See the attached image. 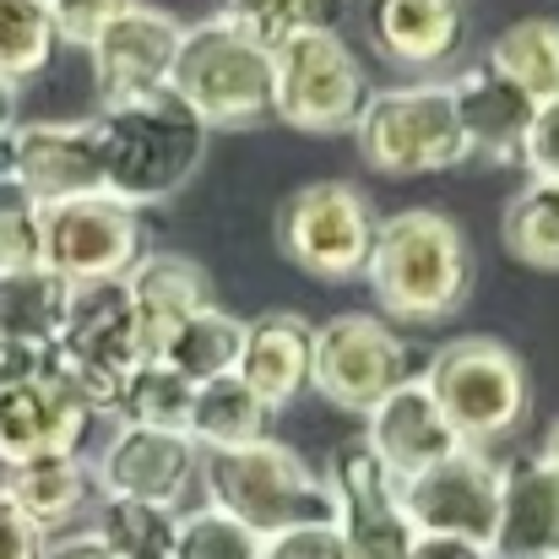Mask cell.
Listing matches in <instances>:
<instances>
[{
    "mask_svg": "<svg viewBox=\"0 0 559 559\" xmlns=\"http://www.w3.org/2000/svg\"><path fill=\"white\" fill-rule=\"evenodd\" d=\"M239 354H245V321L212 305V310L190 316L186 326L164 343L158 359L175 374H186L190 385H206V380H223V374L239 370Z\"/></svg>",
    "mask_w": 559,
    "mask_h": 559,
    "instance_id": "cell-26",
    "label": "cell"
},
{
    "mask_svg": "<svg viewBox=\"0 0 559 559\" xmlns=\"http://www.w3.org/2000/svg\"><path fill=\"white\" fill-rule=\"evenodd\" d=\"M16 186L38 206L104 195V158L93 120H27L16 126Z\"/></svg>",
    "mask_w": 559,
    "mask_h": 559,
    "instance_id": "cell-16",
    "label": "cell"
},
{
    "mask_svg": "<svg viewBox=\"0 0 559 559\" xmlns=\"http://www.w3.org/2000/svg\"><path fill=\"white\" fill-rule=\"evenodd\" d=\"M370 76L343 33H299L272 49V115L294 131H354L370 104Z\"/></svg>",
    "mask_w": 559,
    "mask_h": 559,
    "instance_id": "cell-7",
    "label": "cell"
},
{
    "mask_svg": "<svg viewBox=\"0 0 559 559\" xmlns=\"http://www.w3.org/2000/svg\"><path fill=\"white\" fill-rule=\"evenodd\" d=\"M180 33H186V22H175L158 5L120 11L87 49L93 82H98V109L169 87V71H175V55H180Z\"/></svg>",
    "mask_w": 559,
    "mask_h": 559,
    "instance_id": "cell-14",
    "label": "cell"
},
{
    "mask_svg": "<svg viewBox=\"0 0 559 559\" xmlns=\"http://www.w3.org/2000/svg\"><path fill=\"white\" fill-rule=\"evenodd\" d=\"M11 180H16V126L0 131V186H11Z\"/></svg>",
    "mask_w": 559,
    "mask_h": 559,
    "instance_id": "cell-42",
    "label": "cell"
},
{
    "mask_svg": "<svg viewBox=\"0 0 559 559\" xmlns=\"http://www.w3.org/2000/svg\"><path fill=\"white\" fill-rule=\"evenodd\" d=\"M190 484H201V445L190 435L115 424V435L93 456V489L104 500H142V506L180 511Z\"/></svg>",
    "mask_w": 559,
    "mask_h": 559,
    "instance_id": "cell-13",
    "label": "cell"
},
{
    "mask_svg": "<svg viewBox=\"0 0 559 559\" xmlns=\"http://www.w3.org/2000/svg\"><path fill=\"white\" fill-rule=\"evenodd\" d=\"M38 359H44V354H27V348H16V343H5V337H0V385H5V380L33 374L38 370Z\"/></svg>",
    "mask_w": 559,
    "mask_h": 559,
    "instance_id": "cell-41",
    "label": "cell"
},
{
    "mask_svg": "<svg viewBox=\"0 0 559 559\" xmlns=\"http://www.w3.org/2000/svg\"><path fill=\"white\" fill-rule=\"evenodd\" d=\"M136 0H49V16H55V38L60 44H76V49H93V38L120 16L131 11Z\"/></svg>",
    "mask_w": 559,
    "mask_h": 559,
    "instance_id": "cell-35",
    "label": "cell"
},
{
    "mask_svg": "<svg viewBox=\"0 0 559 559\" xmlns=\"http://www.w3.org/2000/svg\"><path fill=\"white\" fill-rule=\"evenodd\" d=\"M11 126H16V87L0 82V131H11Z\"/></svg>",
    "mask_w": 559,
    "mask_h": 559,
    "instance_id": "cell-43",
    "label": "cell"
},
{
    "mask_svg": "<svg viewBox=\"0 0 559 559\" xmlns=\"http://www.w3.org/2000/svg\"><path fill=\"white\" fill-rule=\"evenodd\" d=\"M190 407H195V385L186 374H175L164 359H142L126 374L120 391V424L136 429H164V435H190Z\"/></svg>",
    "mask_w": 559,
    "mask_h": 559,
    "instance_id": "cell-28",
    "label": "cell"
},
{
    "mask_svg": "<svg viewBox=\"0 0 559 559\" xmlns=\"http://www.w3.org/2000/svg\"><path fill=\"white\" fill-rule=\"evenodd\" d=\"M66 310H71V283L55 277L49 266L0 272V337L5 343L27 354H49L66 332Z\"/></svg>",
    "mask_w": 559,
    "mask_h": 559,
    "instance_id": "cell-24",
    "label": "cell"
},
{
    "mask_svg": "<svg viewBox=\"0 0 559 559\" xmlns=\"http://www.w3.org/2000/svg\"><path fill=\"white\" fill-rule=\"evenodd\" d=\"M0 559H44V533L11 506L5 489H0Z\"/></svg>",
    "mask_w": 559,
    "mask_h": 559,
    "instance_id": "cell-38",
    "label": "cell"
},
{
    "mask_svg": "<svg viewBox=\"0 0 559 559\" xmlns=\"http://www.w3.org/2000/svg\"><path fill=\"white\" fill-rule=\"evenodd\" d=\"M55 16L49 0H0V82H27L55 60Z\"/></svg>",
    "mask_w": 559,
    "mask_h": 559,
    "instance_id": "cell-32",
    "label": "cell"
},
{
    "mask_svg": "<svg viewBox=\"0 0 559 559\" xmlns=\"http://www.w3.org/2000/svg\"><path fill=\"white\" fill-rule=\"evenodd\" d=\"M365 445L380 456V467H385L396 484H407V478H418L424 467H435V462H445L451 451H462L456 429L445 424V413L435 407V396H429V385H424L418 374L365 413Z\"/></svg>",
    "mask_w": 559,
    "mask_h": 559,
    "instance_id": "cell-17",
    "label": "cell"
},
{
    "mask_svg": "<svg viewBox=\"0 0 559 559\" xmlns=\"http://www.w3.org/2000/svg\"><path fill=\"white\" fill-rule=\"evenodd\" d=\"M365 283L391 321H407V326L451 321L473 283L467 239L440 206H402L380 217L374 228Z\"/></svg>",
    "mask_w": 559,
    "mask_h": 559,
    "instance_id": "cell-1",
    "label": "cell"
},
{
    "mask_svg": "<svg viewBox=\"0 0 559 559\" xmlns=\"http://www.w3.org/2000/svg\"><path fill=\"white\" fill-rule=\"evenodd\" d=\"M266 429H272V407H266L239 374H223V380L195 385L190 440H195L201 451H239V445L272 440Z\"/></svg>",
    "mask_w": 559,
    "mask_h": 559,
    "instance_id": "cell-25",
    "label": "cell"
},
{
    "mask_svg": "<svg viewBox=\"0 0 559 559\" xmlns=\"http://www.w3.org/2000/svg\"><path fill=\"white\" fill-rule=\"evenodd\" d=\"M11 506L44 533H66V522L87 506L93 495V462H82V451H49V456H33L22 467H5V484Z\"/></svg>",
    "mask_w": 559,
    "mask_h": 559,
    "instance_id": "cell-23",
    "label": "cell"
},
{
    "mask_svg": "<svg viewBox=\"0 0 559 559\" xmlns=\"http://www.w3.org/2000/svg\"><path fill=\"white\" fill-rule=\"evenodd\" d=\"M93 413L44 370L0 385V467H22L49 451H82Z\"/></svg>",
    "mask_w": 559,
    "mask_h": 559,
    "instance_id": "cell-15",
    "label": "cell"
},
{
    "mask_svg": "<svg viewBox=\"0 0 559 559\" xmlns=\"http://www.w3.org/2000/svg\"><path fill=\"white\" fill-rule=\"evenodd\" d=\"M142 217L136 206L115 195H82L44 206V266L55 277L76 283H104V277H131L142 261Z\"/></svg>",
    "mask_w": 559,
    "mask_h": 559,
    "instance_id": "cell-11",
    "label": "cell"
},
{
    "mask_svg": "<svg viewBox=\"0 0 559 559\" xmlns=\"http://www.w3.org/2000/svg\"><path fill=\"white\" fill-rule=\"evenodd\" d=\"M169 93L212 126H250L272 115V49L234 33L223 16L190 22L169 71Z\"/></svg>",
    "mask_w": 559,
    "mask_h": 559,
    "instance_id": "cell-5",
    "label": "cell"
},
{
    "mask_svg": "<svg viewBox=\"0 0 559 559\" xmlns=\"http://www.w3.org/2000/svg\"><path fill=\"white\" fill-rule=\"evenodd\" d=\"M261 559H348V549H343L337 522H310V527H294V533L266 538Z\"/></svg>",
    "mask_w": 559,
    "mask_h": 559,
    "instance_id": "cell-36",
    "label": "cell"
},
{
    "mask_svg": "<svg viewBox=\"0 0 559 559\" xmlns=\"http://www.w3.org/2000/svg\"><path fill=\"white\" fill-rule=\"evenodd\" d=\"M407 522L418 538H467V544H495V516H500V462L489 451H451L445 462L424 467L418 478L402 484Z\"/></svg>",
    "mask_w": 559,
    "mask_h": 559,
    "instance_id": "cell-12",
    "label": "cell"
},
{
    "mask_svg": "<svg viewBox=\"0 0 559 559\" xmlns=\"http://www.w3.org/2000/svg\"><path fill=\"white\" fill-rule=\"evenodd\" d=\"M201 484H206V506L250 527L261 544L337 516L332 484L277 440H255L239 451H201Z\"/></svg>",
    "mask_w": 559,
    "mask_h": 559,
    "instance_id": "cell-3",
    "label": "cell"
},
{
    "mask_svg": "<svg viewBox=\"0 0 559 559\" xmlns=\"http://www.w3.org/2000/svg\"><path fill=\"white\" fill-rule=\"evenodd\" d=\"M495 559H555L559 555V467L549 456H522L500 467V516Z\"/></svg>",
    "mask_w": 559,
    "mask_h": 559,
    "instance_id": "cell-20",
    "label": "cell"
},
{
    "mask_svg": "<svg viewBox=\"0 0 559 559\" xmlns=\"http://www.w3.org/2000/svg\"><path fill=\"white\" fill-rule=\"evenodd\" d=\"M456 98V120L467 136V158L484 164H522L527 147V126L538 115V98H527L516 82H506L489 60H478L473 71H462L451 82Z\"/></svg>",
    "mask_w": 559,
    "mask_h": 559,
    "instance_id": "cell-18",
    "label": "cell"
},
{
    "mask_svg": "<svg viewBox=\"0 0 559 559\" xmlns=\"http://www.w3.org/2000/svg\"><path fill=\"white\" fill-rule=\"evenodd\" d=\"M332 506H337V533H343V549L348 559H407L418 544V527L407 522V506H402V484L380 467L365 435L343 440L332 451Z\"/></svg>",
    "mask_w": 559,
    "mask_h": 559,
    "instance_id": "cell-10",
    "label": "cell"
},
{
    "mask_svg": "<svg viewBox=\"0 0 559 559\" xmlns=\"http://www.w3.org/2000/svg\"><path fill=\"white\" fill-rule=\"evenodd\" d=\"M310 370H316V326L299 310H272L261 321H245V354L234 374L272 413L310 391Z\"/></svg>",
    "mask_w": 559,
    "mask_h": 559,
    "instance_id": "cell-21",
    "label": "cell"
},
{
    "mask_svg": "<svg viewBox=\"0 0 559 559\" xmlns=\"http://www.w3.org/2000/svg\"><path fill=\"white\" fill-rule=\"evenodd\" d=\"M354 142L374 175H396V180L467 164V136L456 120L451 82H407V87L370 93Z\"/></svg>",
    "mask_w": 559,
    "mask_h": 559,
    "instance_id": "cell-6",
    "label": "cell"
},
{
    "mask_svg": "<svg viewBox=\"0 0 559 559\" xmlns=\"http://www.w3.org/2000/svg\"><path fill=\"white\" fill-rule=\"evenodd\" d=\"M407 559H495L484 544H467V538H418Z\"/></svg>",
    "mask_w": 559,
    "mask_h": 559,
    "instance_id": "cell-40",
    "label": "cell"
},
{
    "mask_svg": "<svg viewBox=\"0 0 559 559\" xmlns=\"http://www.w3.org/2000/svg\"><path fill=\"white\" fill-rule=\"evenodd\" d=\"M93 131H98V158H104V195L136 212L186 190L212 136L169 87L126 98V104H104L93 115Z\"/></svg>",
    "mask_w": 559,
    "mask_h": 559,
    "instance_id": "cell-2",
    "label": "cell"
},
{
    "mask_svg": "<svg viewBox=\"0 0 559 559\" xmlns=\"http://www.w3.org/2000/svg\"><path fill=\"white\" fill-rule=\"evenodd\" d=\"M370 38L402 71H440L467 38V0H374Z\"/></svg>",
    "mask_w": 559,
    "mask_h": 559,
    "instance_id": "cell-22",
    "label": "cell"
},
{
    "mask_svg": "<svg viewBox=\"0 0 559 559\" xmlns=\"http://www.w3.org/2000/svg\"><path fill=\"white\" fill-rule=\"evenodd\" d=\"M555 559H559V555H555Z\"/></svg>",
    "mask_w": 559,
    "mask_h": 559,
    "instance_id": "cell-45",
    "label": "cell"
},
{
    "mask_svg": "<svg viewBox=\"0 0 559 559\" xmlns=\"http://www.w3.org/2000/svg\"><path fill=\"white\" fill-rule=\"evenodd\" d=\"M44 266V206L16 186H0V272Z\"/></svg>",
    "mask_w": 559,
    "mask_h": 559,
    "instance_id": "cell-34",
    "label": "cell"
},
{
    "mask_svg": "<svg viewBox=\"0 0 559 559\" xmlns=\"http://www.w3.org/2000/svg\"><path fill=\"white\" fill-rule=\"evenodd\" d=\"M544 456H549V462H555V467H559V418H555V424H549V445H544Z\"/></svg>",
    "mask_w": 559,
    "mask_h": 559,
    "instance_id": "cell-44",
    "label": "cell"
},
{
    "mask_svg": "<svg viewBox=\"0 0 559 559\" xmlns=\"http://www.w3.org/2000/svg\"><path fill=\"white\" fill-rule=\"evenodd\" d=\"M175 559H261V538L250 527H239L234 516L201 506V511L180 516Z\"/></svg>",
    "mask_w": 559,
    "mask_h": 559,
    "instance_id": "cell-33",
    "label": "cell"
},
{
    "mask_svg": "<svg viewBox=\"0 0 559 559\" xmlns=\"http://www.w3.org/2000/svg\"><path fill=\"white\" fill-rule=\"evenodd\" d=\"M522 164L533 169V180L559 186V98H544L533 126H527V147H522Z\"/></svg>",
    "mask_w": 559,
    "mask_h": 559,
    "instance_id": "cell-37",
    "label": "cell"
},
{
    "mask_svg": "<svg viewBox=\"0 0 559 559\" xmlns=\"http://www.w3.org/2000/svg\"><path fill=\"white\" fill-rule=\"evenodd\" d=\"M370 195L348 180H316L299 186L277 206V250L316 283H354L365 277L374 250Z\"/></svg>",
    "mask_w": 559,
    "mask_h": 559,
    "instance_id": "cell-8",
    "label": "cell"
},
{
    "mask_svg": "<svg viewBox=\"0 0 559 559\" xmlns=\"http://www.w3.org/2000/svg\"><path fill=\"white\" fill-rule=\"evenodd\" d=\"M418 380L429 385V396L445 413V424L456 429V440L473 451H489L495 440L516 435L533 413L527 365L495 337H456V343L435 348V359L424 365Z\"/></svg>",
    "mask_w": 559,
    "mask_h": 559,
    "instance_id": "cell-4",
    "label": "cell"
},
{
    "mask_svg": "<svg viewBox=\"0 0 559 559\" xmlns=\"http://www.w3.org/2000/svg\"><path fill=\"white\" fill-rule=\"evenodd\" d=\"M500 234H506V250H511L522 266L559 272V186L527 180V186L511 195Z\"/></svg>",
    "mask_w": 559,
    "mask_h": 559,
    "instance_id": "cell-31",
    "label": "cell"
},
{
    "mask_svg": "<svg viewBox=\"0 0 559 559\" xmlns=\"http://www.w3.org/2000/svg\"><path fill=\"white\" fill-rule=\"evenodd\" d=\"M126 288H131V310H136V332H142L147 359L164 354V343L186 326L190 316L212 310V277H206V266L190 261V255H175V250H147L131 266Z\"/></svg>",
    "mask_w": 559,
    "mask_h": 559,
    "instance_id": "cell-19",
    "label": "cell"
},
{
    "mask_svg": "<svg viewBox=\"0 0 559 559\" xmlns=\"http://www.w3.org/2000/svg\"><path fill=\"white\" fill-rule=\"evenodd\" d=\"M217 16L250 44L277 49L299 33H332L343 16V0H223Z\"/></svg>",
    "mask_w": 559,
    "mask_h": 559,
    "instance_id": "cell-29",
    "label": "cell"
},
{
    "mask_svg": "<svg viewBox=\"0 0 559 559\" xmlns=\"http://www.w3.org/2000/svg\"><path fill=\"white\" fill-rule=\"evenodd\" d=\"M44 559H115L104 549V538L93 527H76V533H55L44 538Z\"/></svg>",
    "mask_w": 559,
    "mask_h": 559,
    "instance_id": "cell-39",
    "label": "cell"
},
{
    "mask_svg": "<svg viewBox=\"0 0 559 559\" xmlns=\"http://www.w3.org/2000/svg\"><path fill=\"white\" fill-rule=\"evenodd\" d=\"M93 533L115 559H175L180 538V511L142 506V500H104Z\"/></svg>",
    "mask_w": 559,
    "mask_h": 559,
    "instance_id": "cell-30",
    "label": "cell"
},
{
    "mask_svg": "<svg viewBox=\"0 0 559 559\" xmlns=\"http://www.w3.org/2000/svg\"><path fill=\"white\" fill-rule=\"evenodd\" d=\"M413 380V354L396 337V326L370 310H343L316 326V370L310 391H321L343 413H370L396 385Z\"/></svg>",
    "mask_w": 559,
    "mask_h": 559,
    "instance_id": "cell-9",
    "label": "cell"
},
{
    "mask_svg": "<svg viewBox=\"0 0 559 559\" xmlns=\"http://www.w3.org/2000/svg\"><path fill=\"white\" fill-rule=\"evenodd\" d=\"M489 66L516 82L527 98H559V22L555 16H522L489 44Z\"/></svg>",
    "mask_w": 559,
    "mask_h": 559,
    "instance_id": "cell-27",
    "label": "cell"
}]
</instances>
